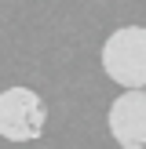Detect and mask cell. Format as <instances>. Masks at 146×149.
Returning a JSON list of instances; mask_svg holds the SVG:
<instances>
[{"instance_id": "7a4b0ae2", "label": "cell", "mask_w": 146, "mask_h": 149, "mask_svg": "<svg viewBox=\"0 0 146 149\" xmlns=\"http://www.w3.org/2000/svg\"><path fill=\"white\" fill-rule=\"evenodd\" d=\"M48 124V106L33 87L0 91V138L7 142H36Z\"/></svg>"}, {"instance_id": "3957f363", "label": "cell", "mask_w": 146, "mask_h": 149, "mask_svg": "<svg viewBox=\"0 0 146 149\" xmlns=\"http://www.w3.org/2000/svg\"><path fill=\"white\" fill-rule=\"evenodd\" d=\"M106 124L121 149H146V87H131L113 98Z\"/></svg>"}, {"instance_id": "6da1fadb", "label": "cell", "mask_w": 146, "mask_h": 149, "mask_svg": "<svg viewBox=\"0 0 146 149\" xmlns=\"http://www.w3.org/2000/svg\"><path fill=\"white\" fill-rule=\"evenodd\" d=\"M102 69L124 91L146 87V26H121L102 44Z\"/></svg>"}]
</instances>
